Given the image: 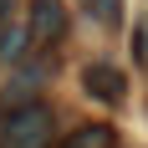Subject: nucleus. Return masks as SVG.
Masks as SVG:
<instances>
[{
	"label": "nucleus",
	"instance_id": "obj_1",
	"mask_svg": "<svg viewBox=\"0 0 148 148\" xmlns=\"http://www.w3.org/2000/svg\"><path fill=\"white\" fill-rule=\"evenodd\" d=\"M51 138H56V118L41 102H26L0 118V148H51Z\"/></svg>",
	"mask_w": 148,
	"mask_h": 148
},
{
	"label": "nucleus",
	"instance_id": "obj_2",
	"mask_svg": "<svg viewBox=\"0 0 148 148\" xmlns=\"http://www.w3.org/2000/svg\"><path fill=\"white\" fill-rule=\"evenodd\" d=\"M66 26H72L66 0H31V10H26V41H31V46H46V51L61 46Z\"/></svg>",
	"mask_w": 148,
	"mask_h": 148
},
{
	"label": "nucleus",
	"instance_id": "obj_3",
	"mask_svg": "<svg viewBox=\"0 0 148 148\" xmlns=\"http://www.w3.org/2000/svg\"><path fill=\"white\" fill-rule=\"evenodd\" d=\"M82 92L97 97V102H123L128 97V72L112 66V61H87L82 66Z\"/></svg>",
	"mask_w": 148,
	"mask_h": 148
},
{
	"label": "nucleus",
	"instance_id": "obj_4",
	"mask_svg": "<svg viewBox=\"0 0 148 148\" xmlns=\"http://www.w3.org/2000/svg\"><path fill=\"white\" fill-rule=\"evenodd\" d=\"M112 143H118V133H112L107 123H87V128H77L61 148H112Z\"/></svg>",
	"mask_w": 148,
	"mask_h": 148
},
{
	"label": "nucleus",
	"instance_id": "obj_5",
	"mask_svg": "<svg viewBox=\"0 0 148 148\" xmlns=\"http://www.w3.org/2000/svg\"><path fill=\"white\" fill-rule=\"evenodd\" d=\"M77 5H82L97 26H118L123 21V0H77Z\"/></svg>",
	"mask_w": 148,
	"mask_h": 148
},
{
	"label": "nucleus",
	"instance_id": "obj_6",
	"mask_svg": "<svg viewBox=\"0 0 148 148\" xmlns=\"http://www.w3.org/2000/svg\"><path fill=\"white\" fill-rule=\"evenodd\" d=\"M21 46H26V26H10L5 36H0V61H15Z\"/></svg>",
	"mask_w": 148,
	"mask_h": 148
},
{
	"label": "nucleus",
	"instance_id": "obj_7",
	"mask_svg": "<svg viewBox=\"0 0 148 148\" xmlns=\"http://www.w3.org/2000/svg\"><path fill=\"white\" fill-rule=\"evenodd\" d=\"M133 56H138V66L148 72V21H143V26L133 31Z\"/></svg>",
	"mask_w": 148,
	"mask_h": 148
}]
</instances>
